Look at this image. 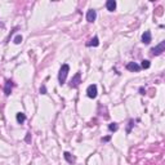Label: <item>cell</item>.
I'll list each match as a JSON object with an SVG mask.
<instances>
[{
	"label": "cell",
	"mask_w": 165,
	"mask_h": 165,
	"mask_svg": "<svg viewBox=\"0 0 165 165\" xmlns=\"http://www.w3.org/2000/svg\"><path fill=\"white\" fill-rule=\"evenodd\" d=\"M70 72V66L67 63L62 65L60 69V72H58V81H60L61 85H63L66 82V79H67V75Z\"/></svg>",
	"instance_id": "cell-1"
},
{
	"label": "cell",
	"mask_w": 165,
	"mask_h": 165,
	"mask_svg": "<svg viewBox=\"0 0 165 165\" xmlns=\"http://www.w3.org/2000/svg\"><path fill=\"white\" fill-rule=\"evenodd\" d=\"M164 50H165V41H161L159 45H156L151 49V54L152 56H160V54H163Z\"/></svg>",
	"instance_id": "cell-2"
},
{
	"label": "cell",
	"mask_w": 165,
	"mask_h": 165,
	"mask_svg": "<svg viewBox=\"0 0 165 165\" xmlns=\"http://www.w3.org/2000/svg\"><path fill=\"white\" fill-rule=\"evenodd\" d=\"M80 82H81V74L76 72L75 75L72 76L71 81H70V86H71V88H77V86L80 85Z\"/></svg>",
	"instance_id": "cell-3"
},
{
	"label": "cell",
	"mask_w": 165,
	"mask_h": 165,
	"mask_svg": "<svg viewBox=\"0 0 165 165\" xmlns=\"http://www.w3.org/2000/svg\"><path fill=\"white\" fill-rule=\"evenodd\" d=\"M98 94V90H97V85L96 84H90L88 88H86V96L89 98H96Z\"/></svg>",
	"instance_id": "cell-4"
},
{
	"label": "cell",
	"mask_w": 165,
	"mask_h": 165,
	"mask_svg": "<svg viewBox=\"0 0 165 165\" xmlns=\"http://www.w3.org/2000/svg\"><path fill=\"white\" fill-rule=\"evenodd\" d=\"M13 81L12 80H7L5 81V85H4V94H5L7 97H9L10 96V93H12V89H13Z\"/></svg>",
	"instance_id": "cell-5"
},
{
	"label": "cell",
	"mask_w": 165,
	"mask_h": 165,
	"mask_svg": "<svg viewBox=\"0 0 165 165\" xmlns=\"http://www.w3.org/2000/svg\"><path fill=\"white\" fill-rule=\"evenodd\" d=\"M127 70L128 71H132V72H139L141 71V66L136 62H129L127 65Z\"/></svg>",
	"instance_id": "cell-6"
},
{
	"label": "cell",
	"mask_w": 165,
	"mask_h": 165,
	"mask_svg": "<svg viewBox=\"0 0 165 165\" xmlns=\"http://www.w3.org/2000/svg\"><path fill=\"white\" fill-rule=\"evenodd\" d=\"M96 18H97V12L94 9H89L88 12H86V21L88 22L93 23L94 21H96Z\"/></svg>",
	"instance_id": "cell-7"
},
{
	"label": "cell",
	"mask_w": 165,
	"mask_h": 165,
	"mask_svg": "<svg viewBox=\"0 0 165 165\" xmlns=\"http://www.w3.org/2000/svg\"><path fill=\"white\" fill-rule=\"evenodd\" d=\"M152 40V35H151V31H144L142 34V43L143 44H150Z\"/></svg>",
	"instance_id": "cell-8"
},
{
	"label": "cell",
	"mask_w": 165,
	"mask_h": 165,
	"mask_svg": "<svg viewBox=\"0 0 165 165\" xmlns=\"http://www.w3.org/2000/svg\"><path fill=\"white\" fill-rule=\"evenodd\" d=\"M106 8H107L108 12H113L116 9V1L115 0H107L106 1Z\"/></svg>",
	"instance_id": "cell-9"
},
{
	"label": "cell",
	"mask_w": 165,
	"mask_h": 165,
	"mask_svg": "<svg viewBox=\"0 0 165 165\" xmlns=\"http://www.w3.org/2000/svg\"><path fill=\"white\" fill-rule=\"evenodd\" d=\"M99 45V39L98 36H94L93 39H90V40L86 43V46H98Z\"/></svg>",
	"instance_id": "cell-10"
},
{
	"label": "cell",
	"mask_w": 165,
	"mask_h": 165,
	"mask_svg": "<svg viewBox=\"0 0 165 165\" xmlns=\"http://www.w3.org/2000/svg\"><path fill=\"white\" fill-rule=\"evenodd\" d=\"M15 119H17V123L18 124H23L26 121V115L23 112H18L17 116H15Z\"/></svg>",
	"instance_id": "cell-11"
},
{
	"label": "cell",
	"mask_w": 165,
	"mask_h": 165,
	"mask_svg": "<svg viewBox=\"0 0 165 165\" xmlns=\"http://www.w3.org/2000/svg\"><path fill=\"white\" fill-rule=\"evenodd\" d=\"M63 158L66 159V161L67 163H70V164H72V163H75V158L70 154V152H65L63 154Z\"/></svg>",
	"instance_id": "cell-12"
},
{
	"label": "cell",
	"mask_w": 165,
	"mask_h": 165,
	"mask_svg": "<svg viewBox=\"0 0 165 165\" xmlns=\"http://www.w3.org/2000/svg\"><path fill=\"white\" fill-rule=\"evenodd\" d=\"M134 124H136V121L134 120H129V123H128V127H127V134H129V133L132 132V128L134 127Z\"/></svg>",
	"instance_id": "cell-13"
},
{
	"label": "cell",
	"mask_w": 165,
	"mask_h": 165,
	"mask_svg": "<svg viewBox=\"0 0 165 165\" xmlns=\"http://www.w3.org/2000/svg\"><path fill=\"white\" fill-rule=\"evenodd\" d=\"M117 129H119V125H117L116 123H112V124L108 125V130L110 132H116Z\"/></svg>",
	"instance_id": "cell-14"
},
{
	"label": "cell",
	"mask_w": 165,
	"mask_h": 165,
	"mask_svg": "<svg viewBox=\"0 0 165 165\" xmlns=\"http://www.w3.org/2000/svg\"><path fill=\"white\" fill-rule=\"evenodd\" d=\"M151 66L150 63V61H147V60H143L142 61V63H141V69H148Z\"/></svg>",
	"instance_id": "cell-15"
},
{
	"label": "cell",
	"mask_w": 165,
	"mask_h": 165,
	"mask_svg": "<svg viewBox=\"0 0 165 165\" xmlns=\"http://www.w3.org/2000/svg\"><path fill=\"white\" fill-rule=\"evenodd\" d=\"M14 44H21V41H22V36H21V35H17V36H15L14 38Z\"/></svg>",
	"instance_id": "cell-16"
},
{
	"label": "cell",
	"mask_w": 165,
	"mask_h": 165,
	"mask_svg": "<svg viewBox=\"0 0 165 165\" xmlns=\"http://www.w3.org/2000/svg\"><path fill=\"white\" fill-rule=\"evenodd\" d=\"M40 94H46V88H45V85H41V88H40Z\"/></svg>",
	"instance_id": "cell-17"
},
{
	"label": "cell",
	"mask_w": 165,
	"mask_h": 165,
	"mask_svg": "<svg viewBox=\"0 0 165 165\" xmlns=\"http://www.w3.org/2000/svg\"><path fill=\"white\" fill-rule=\"evenodd\" d=\"M110 139H111V136H107V137H103L101 141H102V142H108Z\"/></svg>",
	"instance_id": "cell-18"
},
{
	"label": "cell",
	"mask_w": 165,
	"mask_h": 165,
	"mask_svg": "<svg viewBox=\"0 0 165 165\" xmlns=\"http://www.w3.org/2000/svg\"><path fill=\"white\" fill-rule=\"evenodd\" d=\"M30 141H31V134H30V133H27V136H26V142L30 143Z\"/></svg>",
	"instance_id": "cell-19"
},
{
	"label": "cell",
	"mask_w": 165,
	"mask_h": 165,
	"mask_svg": "<svg viewBox=\"0 0 165 165\" xmlns=\"http://www.w3.org/2000/svg\"><path fill=\"white\" fill-rule=\"evenodd\" d=\"M144 92H146V90H144V88H143V86H141V88H139V93L141 94H144Z\"/></svg>",
	"instance_id": "cell-20"
}]
</instances>
